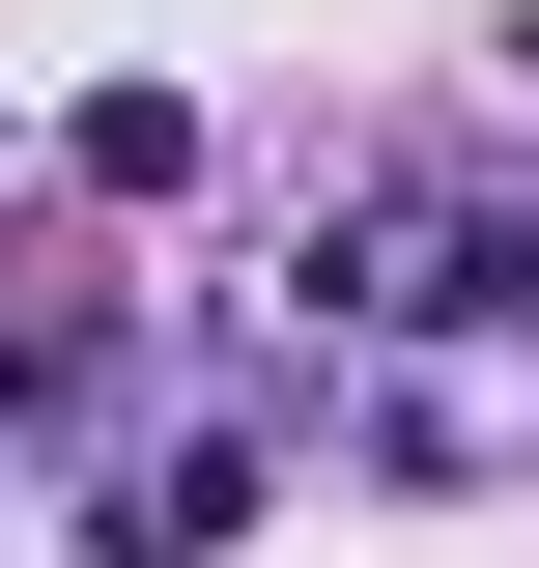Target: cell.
<instances>
[{
	"instance_id": "6da1fadb",
	"label": "cell",
	"mask_w": 539,
	"mask_h": 568,
	"mask_svg": "<svg viewBox=\"0 0 539 568\" xmlns=\"http://www.w3.org/2000/svg\"><path fill=\"white\" fill-rule=\"evenodd\" d=\"M227 511H256V455H142V484H85V568H227Z\"/></svg>"
}]
</instances>
